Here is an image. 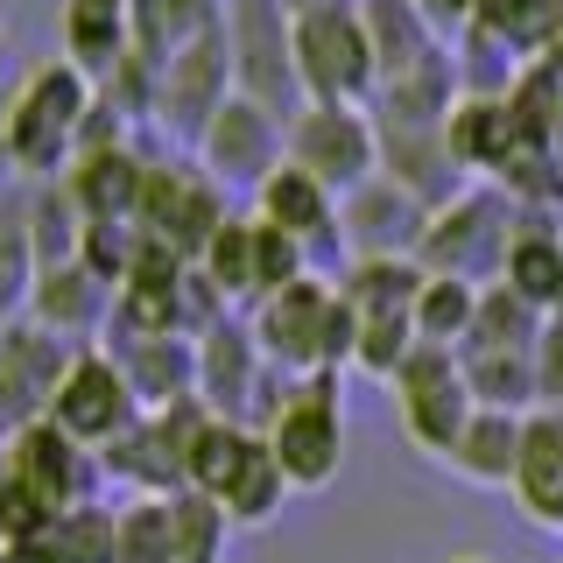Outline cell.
Listing matches in <instances>:
<instances>
[{
  "mask_svg": "<svg viewBox=\"0 0 563 563\" xmlns=\"http://www.w3.org/2000/svg\"><path fill=\"white\" fill-rule=\"evenodd\" d=\"M92 92L99 85L64 57H35L14 78L8 106H0V148H8L22 184H57L78 163V134H85V113H92Z\"/></svg>",
  "mask_w": 563,
  "mask_h": 563,
  "instance_id": "1",
  "label": "cell"
},
{
  "mask_svg": "<svg viewBox=\"0 0 563 563\" xmlns=\"http://www.w3.org/2000/svg\"><path fill=\"white\" fill-rule=\"evenodd\" d=\"M246 324H254L268 366H275V374H289V380H303V374H345V366H352V310H345V296H339V282H331V275L289 282V289L268 296Z\"/></svg>",
  "mask_w": 563,
  "mask_h": 563,
  "instance_id": "2",
  "label": "cell"
},
{
  "mask_svg": "<svg viewBox=\"0 0 563 563\" xmlns=\"http://www.w3.org/2000/svg\"><path fill=\"white\" fill-rule=\"evenodd\" d=\"M289 57H296L303 106H374L380 92V64H374V43H366L360 0L289 14Z\"/></svg>",
  "mask_w": 563,
  "mask_h": 563,
  "instance_id": "3",
  "label": "cell"
},
{
  "mask_svg": "<svg viewBox=\"0 0 563 563\" xmlns=\"http://www.w3.org/2000/svg\"><path fill=\"white\" fill-rule=\"evenodd\" d=\"M268 451L282 465L289 493H324L345 472V401H339V374H303L289 380L282 409L268 416Z\"/></svg>",
  "mask_w": 563,
  "mask_h": 563,
  "instance_id": "4",
  "label": "cell"
},
{
  "mask_svg": "<svg viewBox=\"0 0 563 563\" xmlns=\"http://www.w3.org/2000/svg\"><path fill=\"white\" fill-rule=\"evenodd\" d=\"M521 233V205L493 184H472L465 198H451L444 211H430V233H422V268L430 275H457V282H479L493 289L507 268V246Z\"/></svg>",
  "mask_w": 563,
  "mask_h": 563,
  "instance_id": "5",
  "label": "cell"
},
{
  "mask_svg": "<svg viewBox=\"0 0 563 563\" xmlns=\"http://www.w3.org/2000/svg\"><path fill=\"white\" fill-rule=\"evenodd\" d=\"M225 219H233V198L205 176L198 155H155V163H148V190H141L134 225L155 246H169V254H184L190 268H198Z\"/></svg>",
  "mask_w": 563,
  "mask_h": 563,
  "instance_id": "6",
  "label": "cell"
},
{
  "mask_svg": "<svg viewBox=\"0 0 563 563\" xmlns=\"http://www.w3.org/2000/svg\"><path fill=\"white\" fill-rule=\"evenodd\" d=\"M387 395H395L401 437H409L422 457H437V465L457 451L472 409H479V401H472V380H465V360H457V352H437V345H416L409 366L387 380Z\"/></svg>",
  "mask_w": 563,
  "mask_h": 563,
  "instance_id": "7",
  "label": "cell"
},
{
  "mask_svg": "<svg viewBox=\"0 0 563 563\" xmlns=\"http://www.w3.org/2000/svg\"><path fill=\"white\" fill-rule=\"evenodd\" d=\"M289 163L310 169L331 198H352L380 176V128L374 106H296L289 120Z\"/></svg>",
  "mask_w": 563,
  "mask_h": 563,
  "instance_id": "8",
  "label": "cell"
},
{
  "mask_svg": "<svg viewBox=\"0 0 563 563\" xmlns=\"http://www.w3.org/2000/svg\"><path fill=\"white\" fill-rule=\"evenodd\" d=\"M190 155L205 163V176L225 190V198H233V190L254 198V190L289 163V120L268 113V106H254L246 92H233L219 113H211V128L198 134V148H190Z\"/></svg>",
  "mask_w": 563,
  "mask_h": 563,
  "instance_id": "9",
  "label": "cell"
},
{
  "mask_svg": "<svg viewBox=\"0 0 563 563\" xmlns=\"http://www.w3.org/2000/svg\"><path fill=\"white\" fill-rule=\"evenodd\" d=\"M233 92H240L233 85V35L211 29V35H198L190 49H176V57L155 70V134L198 148V134L211 128V113H219Z\"/></svg>",
  "mask_w": 563,
  "mask_h": 563,
  "instance_id": "10",
  "label": "cell"
},
{
  "mask_svg": "<svg viewBox=\"0 0 563 563\" xmlns=\"http://www.w3.org/2000/svg\"><path fill=\"white\" fill-rule=\"evenodd\" d=\"M148 416L134 401L128 374H120V360L106 345H78L57 380V395H49V422H57L64 437H78L85 451H106L120 430H134V422Z\"/></svg>",
  "mask_w": 563,
  "mask_h": 563,
  "instance_id": "11",
  "label": "cell"
},
{
  "mask_svg": "<svg viewBox=\"0 0 563 563\" xmlns=\"http://www.w3.org/2000/svg\"><path fill=\"white\" fill-rule=\"evenodd\" d=\"M225 35H233V85L254 106L296 120L303 85H296V57H289V8L282 0H233L225 8Z\"/></svg>",
  "mask_w": 563,
  "mask_h": 563,
  "instance_id": "12",
  "label": "cell"
},
{
  "mask_svg": "<svg viewBox=\"0 0 563 563\" xmlns=\"http://www.w3.org/2000/svg\"><path fill=\"white\" fill-rule=\"evenodd\" d=\"M8 472L49 507V515H70V507L106 500L99 451H85L78 437H64L49 416H35V422H22V430H8Z\"/></svg>",
  "mask_w": 563,
  "mask_h": 563,
  "instance_id": "13",
  "label": "cell"
},
{
  "mask_svg": "<svg viewBox=\"0 0 563 563\" xmlns=\"http://www.w3.org/2000/svg\"><path fill=\"white\" fill-rule=\"evenodd\" d=\"M422 233H430V205H416L401 184H360L352 198H339V240L345 261H416Z\"/></svg>",
  "mask_w": 563,
  "mask_h": 563,
  "instance_id": "14",
  "label": "cell"
},
{
  "mask_svg": "<svg viewBox=\"0 0 563 563\" xmlns=\"http://www.w3.org/2000/svg\"><path fill=\"white\" fill-rule=\"evenodd\" d=\"M70 352L78 345H64L35 317H8L0 324V430H22V422L49 416V395H57Z\"/></svg>",
  "mask_w": 563,
  "mask_h": 563,
  "instance_id": "15",
  "label": "cell"
},
{
  "mask_svg": "<svg viewBox=\"0 0 563 563\" xmlns=\"http://www.w3.org/2000/svg\"><path fill=\"white\" fill-rule=\"evenodd\" d=\"M246 211H254L261 225H275V233H289L296 246H303L310 254V268L324 254H339V198H331L324 184H317L310 169H296V163H282L268 184L254 190V198H246Z\"/></svg>",
  "mask_w": 563,
  "mask_h": 563,
  "instance_id": "16",
  "label": "cell"
},
{
  "mask_svg": "<svg viewBox=\"0 0 563 563\" xmlns=\"http://www.w3.org/2000/svg\"><path fill=\"white\" fill-rule=\"evenodd\" d=\"M113 282H99L85 261H64V268H43L35 275V296H29V310L43 331H57L64 345H99L106 339V324H113Z\"/></svg>",
  "mask_w": 563,
  "mask_h": 563,
  "instance_id": "17",
  "label": "cell"
},
{
  "mask_svg": "<svg viewBox=\"0 0 563 563\" xmlns=\"http://www.w3.org/2000/svg\"><path fill=\"white\" fill-rule=\"evenodd\" d=\"M148 163L155 155L128 141V148H99V155H78V163L64 169L70 198H78L85 225H134L141 211V190H148Z\"/></svg>",
  "mask_w": 563,
  "mask_h": 563,
  "instance_id": "18",
  "label": "cell"
},
{
  "mask_svg": "<svg viewBox=\"0 0 563 563\" xmlns=\"http://www.w3.org/2000/svg\"><path fill=\"white\" fill-rule=\"evenodd\" d=\"M444 148L465 184H493L521 148H536L521 128H515V106L507 99H457L451 120H444Z\"/></svg>",
  "mask_w": 563,
  "mask_h": 563,
  "instance_id": "19",
  "label": "cell"
},
{
  "mask_svg": "<svg viewBox=\"0 0 563 563\" xmlns=\"http://www.w3.org/2000/svg\"><path fill=\"white\" fill-rule=\"evenodd\" d=\"M57 57L85 78H113L134 57V14L128 0H57Z\"/></svg>",
  "mask_w": 563,
  "mask_h": 563,
  "instance_id": "20",
  "label": "cell"
},
{
  "mask_svg": "<svg viewBox=\"0 0 563 563\" xmlns=\"http://www.w3.org/2000/svg\"><path fill=\"white\" fill-rule=\"evenodd\" d=\"M120 360L141 409H176L198 395V339H99Z\"/></svg>",
  "mask_w": 563,
  "mask_h": 563,
  "instance_id": "21",
  "label": "cell"
},
{
  "mask_svg": "<svg viewBox=\"0 0 563 563\" xmlns=\"http://www.w3.org/2000/svg\"><path fill=\"white\" fill-rule=\"evenodd\" d=\"M360 14H366V43H374L380 85L416 78V70H430V64L451 57V43L430 29V14H422L416 0H360Z\"/></svg>",
  "mask_w": 563,
  "mask_h": 563,
  "instance_id": "22",
  "label": "cell"
},
{
  "mask_svg": "<svg viewBox=\"0 0 563 563\" xmlns=\"http://www.w3.org/2000/svg\"><path fill=\"white\" fill-rule=\"evenodd\" d=\"M99 472H106V486H120V500H134V493H148V500L184 493V457L169 451V437H163L155 416H141L134 430H120L113 444L99 451Z\"/></svg>",
  "mask_w": 563,
  "mask_h": 563,
  "instance_id": "23",
  "label": "cell"
},
{
  "mask_svg": "<svg viewBox=\"0 0 563 563\" xmlns=\"http://www.w3.org/2000/svg\"><path fill=\"white\" fill-rule=\"evenodd\" d=\"M515 507L536 528H563V416L536 409L521 430V457H515Z\"/></svg>",
  "mask_w": 563,
  "mask_h": 563,
  "instance_id": "24",
  "label": "cell"
},
{
  "mask_svg": "<svg viewBox=\"0 0 563 563\" xmlns=\"http://www.w3.org/2000/svg\"><path fill=\"white\" fill-rule=\"evenodd\" d=\"M331 282H339L352 324H416V296L430 268L422 261H345Z\"/></svg>",
  "mask_w": 563,
  "mask_h": 563,
  "instance_id": "25",
  "label": "cell"
},
{
  "mask_svg": "<svg viewBox=\"0 0 563 563\" xmlns=\"http://www.w3.org/2000/svg\"><path fill=\"white\" fill-rule=\"evenodd\" d=\"M225 8H233V0H128V14H134V57L163 70L176 49H190L198 35L225 29Z\"/></svg>",
  "mask_w": 563,
  "mask_h": 563,
  "instance_id": "26",
  "label": "cell"
},
{
  "mask_svg": "<svg viewBox=\"0 0 563 563\" xmlns=\"http://www.w3.org/2000/svg\"><path fill=\"white\" fill-rule=\"evenodd\" d=\"M521 430H528V416H507V409H472L465 437H457V451L444 457V465H451L465 486H515Z\"/></svg>",
  "mask_w": 563,
  "mask_h": 563,
  "instance_id": "27",
  "label": "cell"
},
{
  "mask_svg": "<svg viewBox=\"0 0 563 563\" xmlns=\"http://www.w3.org/2000/svg\"><path fill=\"white\" fill-rule=\"evenodd\" d=\"M205 282L225 296V310H240V317H254L261 310V225H254V211H233V219L219 225V240L205 246Z\"/></svg>",
  "mask_w": 563,
  "mask_h": 563,
  "instance_id": "28",
  "label": "cell"
},
{
  "mask_svg": "<svg viewBox=\"0 0 563 563\" xmlns=\"http://www.w3.org/2000/svg\"><path fill=\"white\" fill-rule=\"evenodd\" d=\"M500 282L521 296L528 310L556 317L563 310V233H550L542 219H528V211H521V233H515V246H507Z\"/></svg>",
  "mask_w": 563,
  "mask_h": 563,
  "instance_id": "29",
  "label": "cell"
},
{
  "mask_svg": "<svg viewBox=\"0 0 563 563\" xmlns=\"http://www.w3.org/2000/svg\"><path fill=\"white\" fill-rule=\"evenodd\" d=\"M219 507H225V521H233V536H246V528H268L282 507H289V479H282L268 437H254V451H246V465L225 479Z\"/></svg>",
  "mask_w": 563,
  "mask_h": 563,
  "instance_id": "30",
  "label": "cell"
},
{
  "mask_svg": "<svg viewBox=\"0 0 563 563\" xmlns=\"http://www.w3.org/2000/svg\"><path fill=\"white\" fill-rule=\"evenodd\" d=\"M479 282H457V275H430L416 296V345L437 352H465L472 324H479Z\"/></svg>",
  "mask_w": 563,
  "mask_h": 563,
  "instance_id": "31",
  "label": "cell"
},
{
  "mask_svg": "<svg viewBox=\"0 0 563 563\" xmlns=\"http://www.w3.org/2000/svg\"><path fill=\"white\" fill-rule=\"evenodd\" d=\"M35 275H43V261H35V233H29V184H22L8 205H0V324L29 310Z\"/></svg>",
  "mask_w": 563,
  "mask_h": 563,
  "instance_id": "32",
  "label": "cell"
},
{
  "mask_svg": "<svg viewBox=\"0 0 563 563\" xmlns=\"http://www.w3.org/2000/svg\"><path fill=\"white\" fill-rule=\"evenodd\" d=\"M29 233H35V261L43 268H64V261H78L85 246V211L70 198V184H29Z\"/></svg>",
  "mask_w": 563,
  "mask_h": 563,
  "instance_id": "33",
  "label": "cell"
},
{
  "mask_svg": "<svg viewBox=\"0 0 563 563\" xmlns=\"http://www.w3.org/2000/svg\"><path fill=\"white\" fill-rule=\"evenodd\" d=\"M556 8L563 0H479V22L472 29H486L493 43H507L521 64H536V57L556 49Z\"/></svg>",
  "mask_w": 563,
  "mask_h": 563,
  "instance_id": "34",
  "label": "cell"
},
{
  "mask_svg": "<svg viewBox=\"0 0 563 563\" xmlns=\"http://www.w3.org/2000/svg\"><path fill=\"white\" fill-rule=\"evenodd\" d=\"M49 563H120V507H70V515L49 528Z\"/></svg>",
  "mask_w": 563,
  "mask_h": 563,
  "instance_id": "35",
  "label": "cell"
},
{
  "mask_svg": "<svg viewBox=\"0 0 563 563\" xmlns=\"http://www.w3.org/2000/svg\"><path fill=\"white\" fill-rule=\"evenodd\" d=\"M169 515H176V563H225V542H233V521L211 493H169Z\"/></svg>",
  "mask_w": 563,
  "mask_h": 563,
  "instance_id": "36",
  "label": "cell"
},
{
  "mask_svg": "<svg viewBox=\"0 0 563 563\" xmlns=\"http://www.w3.org/2000/svg\"><path fill=\"white\" fill-rule=\"evenodd\" d=\"M120 563H176V515L169 500H120Z\"/></svg>",
  "mask_w": 563,
  "mask_h": 563,
  "instance_id": "37",
  "label": "cell"
},
{
  "mask_svg": "<svg viewBox=\"0 0 563 563\" xmlns=\"http://www.w3.org/2000/svg\"><path fill=\"white\" fill-rule=\"evenodd\" d=\"M57 521L64 515H49V507L14 479V472H0V550H43Z\"/></svg>",
  "mask_w": 563,
  "mask_h": 563,
  "instance_id": "38",
  "label": "cell"
},
{
  "mask_svg": "<svg viewBox=\"0 0 563 563\" xmlns=\"http://www.w3.org/2000/svg\"><path fill=\"white\" fill-rule=\"evenodd\" d=\"M134 254H141V225H85V246H78V261L92 268L99 282H128L134 268Z\"/></svg>",
  "mask_w": 563,
  "mask_h": 563,
  "instance_id": "39",
  "label": "cell"
},
{
  "mask_svg": "<svg viewBox=\"0 0 563 563\" xmlns=\"http://www.w3.org/2000/svg\"><path fill=\"white\" fill-rule=\"evenodd\" d=\"M536 409H563V310L536 339Z\"/></svg>",
  "mask_w": 563,
  "mask_h": 563,
  "instance_id": "40",
  "label": "cell"
},
{
  "mask_svg": "<svg viewBox=\"0 0 563 563\" xmlns=\"http://www.w3.org/2000/svg\"><path fill=\"white\" fill-rule=\"evenodd\" d=\"M416 8L430 14V29L444 35V43H451V35H465L472 22H479V0H416Z\"/></svg>",
  "mask_w": 563,
  "mask_h": 563,
  "instance_id": "41",
  "label": "cell"
},
{
  "mask_svg": "<svg viewBox=\"0 0 563 563\" xmlns=\"http://www.w3.org/2000/svg\"><path fill=\"white\" fill-rule=\"evenodd\" d=\"M14 190H22V176H14V163H8V148H0V205H8Z\"/></svg>",
  "mask_w": 563,
  "mask_h": 563,
  "instance_id": "42",
  "label": "cell"
},
{
  "mask_svg": "<svg viewBox=\"0 0 563 563\" xmlns=\"http://www.w3.org/2000/svg\"><path fill=\"white\" fill-rule=\"evenodd\" d=\"M0 563H49V550H0Z\"/></svg>",
  "mask_w": 563,
  "mask_h": 563,
  "instance_id": "43",
  "label": "cell"
},
{
  "mask_svg": "<svg viewBox=\"0 0 563 563\" xmlns=\"http://www.w3.org/2000/svg\"><path fill=\"white\" fill-rule=\"evenodd\" d=\"M289 14H310V8H331V0H282Z\"/></svg>",
  "mask_w": 563,
  "mask_h": 563,
  "instance_id": "44",
  "label": "cell"
},
{
  "mask_svg": "<svg viewBox=\"0 0 563 563\" xmlns=\"http://www.w3.org/2000/svg\"><path fill=\"white\" fill-rule=\"evenodd\" d=\"M444 563H493V556H479V550H457V556H444Z\"/></svg>",
  "mask_w": 563,
  "mask_h": 563,
  "instance_id": "45",
  "label": "cell"
},
{
  "mask_svg": "<svg viewBox=\"0 0 563 563\" xmlns=\"http://www.w3.org/2000/svg\"><path fill=\"white\" fill-rule=\"evenodd\" d=\"M0 472H8V430H0Z\"/></svg>",
  "mask_w": 563,
  "mask_h": 563,
  "instance_id": "46",
  "label": "cell"
},
{
  "mask_svg": "<svg viewBox=\"0 0 563 563\" xmlns=\"http://www.w3.org/2000/svg\"><path fill=\"white\" fill-rule=\"evenodd\" d=\"M0 57H8V22H0Z\"/></svg>",
  "mask_w": 563,
  "mask_h": 563,
  "instance_id": "47",
  "label": "cell"
}]
</instances>
